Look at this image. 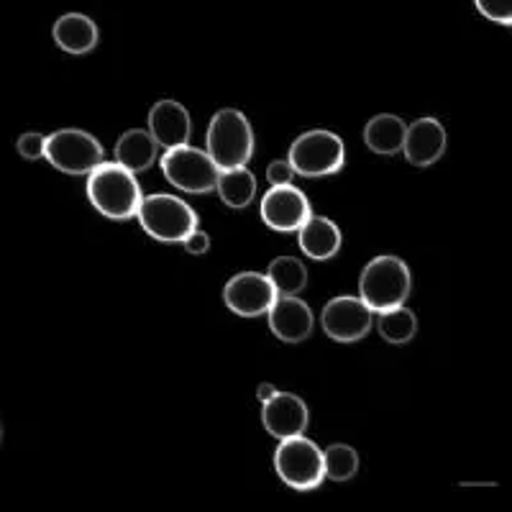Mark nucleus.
<instances>
[{"label": "nucleus", "mask_w": 512, "mask_h": 512, "mask_svg": "<svg viewBox=\"0 0 512 512\" xmlns=\"http://www.w3.org/2000/svg\"><path fill=\"white\" fill-rule=\"evenodd\" d=\"M88 200L100 216L111 221H131L144 203L141 185L134 172L118 162H105L88 175Z\"/></svg>", "instance_id": "nucleus-1"}, {"label": "nucleus", "mask_w": 512, "mask_h": 512, "mask_svg": "<svg viewBox=\"0 0 512 512\" xmlns=\"http://www.w3.org/2000/svg\"><path fill=\"white\" fill-rule=\"evenodd\" d=\"M410 290H413V277L400 256H374L372 262L361 269L359 297L372 313H384V310L405 305Z\"/></svg>", "instance_id": "nucleus-2"}, {"label": "nucleus", "mask_w": 512, "mask_h": 512, "mask_svg": "<svg viewBox=\"0 0 512 512\" xmlns=\"http://www.w3.org/2000/svg\"><path fill=\"white\" fill-rule=\"evenodd\" d=\"M208 157L221 172L239 169L254 157V128L239 108H221L208 123Z\"/></svg>", "instance_id": "nucleus-3"}, {"label": "nucleus", "mask_w": 512, "mask_h": 512, "mask_svg": "<svg viewBox=\"0 0 512 512\" xmlns=\"http://www.w3.org/2000/svg\"><path fill=\"white\" fill-rule=\"evenodd\" d=\"M136 218L146 236L162 244H182L192 231H198V213L192 210V205L167 192L146 195Z\"/></svg>", "instance_id": "nucleus-4"}, {"label": "nucleus", "mask_w": 512, "mask_h": 512, "mask_svg": "<svg viewBox=\"0 0 512 512\" xmlns=\"http://www.w3.org/2000/svg\"><path fill=\"white\" fill-rule=\"evenodd\" d=\"M287 162L300 177H331L346 164L344 139L326 128H313L297 136L290 144Z\"/></svg>", "instance_id": "nucleus-5"}, {"label": "nucleus", "mask_w": 512, "mask_h": 512, "mask_svg": "<svg viewBox=\"0 0 512 512\" xmlns=\"http://www.w3.org/2000/svg\"><path fill=\"white\" fill-rule=\"evenodd\" d=\"M274 472L287 487L297 492L320 487L326 479L323 448H318V443L305 436L285 438L274 451Z\"/></svg>", "instance_id": "nucleus-6"}, {"label": "nucleus", "mask_w": 512, "mask_h": 512, "mask_svg": "<svg viewBox=\"0 0 512 512\" xmlns=\"http://www.w3.org/2000/svg\"><path fill=\"white\" fill-rule=\"evenodd\" d=\"M44 159L62 175H93L100 164H105V149L93 134L82 128H59L52 136H47Z\"/></svg>", "instance_id": "nucleus-7"}, {"label": "nucleus", "mask_w": 512, "mask_h": 512, "mask_svg": "<svg viewBox=\"0 0 512 512\" xmlns=\"http://www.w3.org/2000/svg\"><path fill=\"white\" fill-rule=\"evenodd\" d=\"M162 172L167 182L182 192L190 195H208L216 190L218 175L221 169L216 162L208 157V152L198 146H180V149H169L162 157Z\"/></svg>", "instance_id": "nucleus-8"}, {"label": "nucleus", "mask_w": 512, "mask_h": 512, "mask_svg": "<svg viewBox=\"0 0 512 512\" xmlns=\"http://www.w3.org/2000/svg\"><path fill=\"white\" fill-rule=\"evenodd\" d=\"M320 326L336 344H356L372 331V310L361 297L338 295L328 300L320 313Z\"/></svg>", "instance_id": "nucleus-9"}, {"label": "nucleus", "mask_w": 512, "mask_h": 512, "mask_svg": "<svg viewBox=\"0 0 512 512\" xmlns=\"http://www.w3.org/2000/svg\"><path fill=\"white\" fill-rule=\"evenodd\" d=\"M277 290L269 282L267 274L259 272H239L233 274L231 280L223 287V300L228 310L241 318H259L267 315L269 308L277 303Z\"/></svg>", "instance_id": "nucleus-10"}, {"label": "nucleus", "mask_w": 512, "mask_h": 512, "mask_svg": "<svg viewBox=\"0 0 512 512\" xmlns=\"http://www.w3.org/2000/svg\"><path fill=\"white\" fill-rule=\"evenodd\" d=\"M259 210H262V221L272 231L280 233L300 231L308 223V218L313 216L308 195L303 190H297L295 185L272 187L262 198Z\"/></svg>", "instance_id": "nucleus-11"}, {"label": "nucleus", "mask_w": 512, "mask_h": 512, "mask_svg": "<svg viewBox=\"0 0 512 512\" xmlns=\"http://www.w3.org/2000/svg\"><path fill=\"white\" fill-rule=\"evenodd\" d=\"M262 423L267 433L277 441H285L292 436H303L310 423L308 405L303 397L292 395V392H274L267 402H262Z\"/></svg>", "instance_id": "nucleus-12"}, {"label": "nucleus", "mask_w": 512, "mask_h": 512, "mask_svg": "<svg viewBox=\"0 0 512 512\" xmlns=\"http://www.w3.org/2000/svg\"><path fill=\"white\" fill-rule=\"evenodd\" d=\"M269 331L285 341V344H303L313 336L315 315L310 305L300 297H277V303L269 308Z\"/></svg>", "instance_id": "nucleus-13"}, {"label": "nucleus", "mask_w": 512, "mask_h": 512, "mask_svg": "<svg viewBox=\"0 0 512 512\" xmlns=\"http://www.w3.org/2000/svg\"><path fill=\"white\" fill-rule=\"evenodd\" d=\"M149 134L154 136L157 146L164 149H180L187 146L192 136V121L190 113L177 100H159L149 111Z\"/></svg>", "instance_id": "nucleus-14"}, {"label": "nucleus", "mask_w": 512, "mask_h": 512, "mask_svg": "<svg viewBox=\"0 0 512 512\" xmlns=\"http://www.w3.org/2000/svg\"><path fill=\"white\" fill-rule=\"evenodd\" d=\"M446 152V128L438 118H418L408 126L402 154L413 167H431Z\"/></svg>", "instance_id": "nucleus-15"}, {"label": "nucleus", "mask_w": 512, "mask_h": 512, "mask_svg": "<svg viewBox=\"0 0 512 512\" xmlns=\"http://www.w3.org/2000/svg\"><path fill=\"white\" fill-rule=\"evenodd\" d=\"M54 44L67 54H88L98 47L100 31L93 18L85 13H64L54 21Z\"/></svg>", "instance_id": "nucleus-16"}, {"label": "nucleus", "mask_w": 512, "mask_h": 512, "mask_svg": "<svg viewBox=\"0 0 512 512\" xmlns=\"http://www.w3.org/2000/svg\"><path fill=\"white\" fill-rule=\"evenodd\" d=\"M297 244L313 262H328V259H333L341 251L344 233H341V228L331 218L310 216L308 223L297 231Z\"/></svg>", "instance_id": "nucleus-17"}, {"label": "nucleus", "mask_w": 512, "mask_h": 512, "mask_svg": "<svg viewBox=\"0 0 512 512\" xmlns=\"http://www.w3.org/2000/svg\"><path fill=\"white\" fill-rule=\"evenodd\" d=\"M113 157L128 172L139 175V172H146L152 167L154 159H157V141L144 128H128L126 134H121V139L116 141Z\"/></svg>", "instance_id": "nucleus-18"}, {"label": "nucleus", "mask_w": 512, "mask_h": 512, "mask_svg": "<svg viewBox=\"0 0 512 512\" xmlns=\"http://www.w3.org/2000/svg\"><path fill=\"white\" fill-rule=\"evenodd\" d=\"M405 134H408V123L400 116L382 113L364 126V144L369 146V152L379 157H395L405 146Z\"/></svg>", "instance_id": "nucleus-19"}, {"label": "nucleus", "mask_w": 512, "mask_h": 512, "mask_svg": "<svg viewBox=\"0 0 512 512\" xmlns=\"http://www.w3.org/2000/svg\"><path fill=\"white\" fill-rule=\"evenodd\" d=\"M218 198L223 200L226 208L233 210H244L254 203L256 198V177L251 169L239 167V169H228V172H221L218 175L216 185Z\"/></svg>", "instance_id": "nucleus-20"}, {"label": "nucleus", "mask_w": 512, "mask_h": 512, "mask_svg": "<svg viewBox=\"0 0 512 512\" xmlns=\"http://www.w3.org/2000/svg\"><path fill=\"white\" fill-rule=\"evenodd\" d=\"M267 277L280 297H297L308 287V269L297 256H277L269 264Z\"/></svg>", "instance_id": "nucleus-21"}, {"label": "nucleus", "mask_w": 512, "mask_h": 512, "mask_svg": "<svg viewBox=\"0 0 512 512\" xmlns=\"http://www.w3.org/2000/svg\"><path fill=\"white\" fill-rule=\"evenodd\" d=\"M377 331L379 336L392 346H405L410 344L418 333V318L410 308L400 305V308L384 310L377 318Z\"/></svg>", "instance_id": "nucleus-22"}, {"label": "nucleus", "mask_w": 512, "mask_h": 512, "mask_svg": "<svg viewBox=\"0 0 512 512\" xmlns=\"http://www.w3.org/2000/svg\"><path fill=\"white\" fill-rule=\"evenodd\" d=\"M323 464H326V477L331 482H351L359 474V451L349 443H333L323 451Z\"/></svg>", "instance_id": "nucleus-23"}, {"label": "nucleus", "mask_w": 512, "mask_h": 512, "mask_svg": "<svg viewBox=\"0 0 512 512\" xmlns=\"http://www.w3.org/2000/svg\"><path fill=\"white\" fill-rule=\"evenodd\" d=\"M18 154L29 162H36V159L47 157V136L39 134V131H26L18 139Z\"/></svg>", "instance_id": "nucleus-24"}, {"label": "nucleus", "mask_w": 512, "mask_h": 512, "mask_svg": "<svg viewBox=\"0 0 512 512\" xmlns=\"http://www.w3.org/2000/svg\"><path fill=\"white\" fill-rule=\"evenodd\" d=\"M477 11L482 13L484 18H489V21H495V24H505L510 26L512 24V6L510 3H500V0H477Z\"/></svg>", "instance_id": "nucleus-25"}, {"label": "nucleus", "mask_w": 512, "mask_h": 512, "mask_svg": "<svg viewBox=\"0 0 512 512\" xmlns=\"http://www.w3.org/2000/svg\"><path fill=\"white\" fill-rule=\"evenodd\" d=\"M295 169H292V164L287 162V159H277V162H272L267 167V180L272 187H285V185H292V180H295Z\"/></svg>", "instance_id": "nucleus-26"}, {"label": "nucleus", "mask_w": 512, "mask_h": 512, "mask_svg": "<svg viewBox=\"0 0 512 512\" xmlns=\"http://www.w3.org/2000/svg\"><path fill=\"white\" fill-rule=\"evenodd\" d=\"M182 246H185L187 254L203 256V254H208V249H210V236L198 228V231H192L190 236H187V239L182 241Z\"/></svg>", "instance_id": "nucleus-27"}, {"label": "nucleus", "mask_w": 512, "mask_h": 512, "mask_svg": "<svg viewBox=\"0 0 512 512\" xmlns=\"http://www.w3.org/2000/svg\"><path fill=\"white\" fill-rule=\"evenodd\" d=\"M274 392H277V387H274V384H259V390H256V400L259 402H267L269 397H274Z\"/></svg>", "instance_id": "nucleus-28"}]
</instances>
